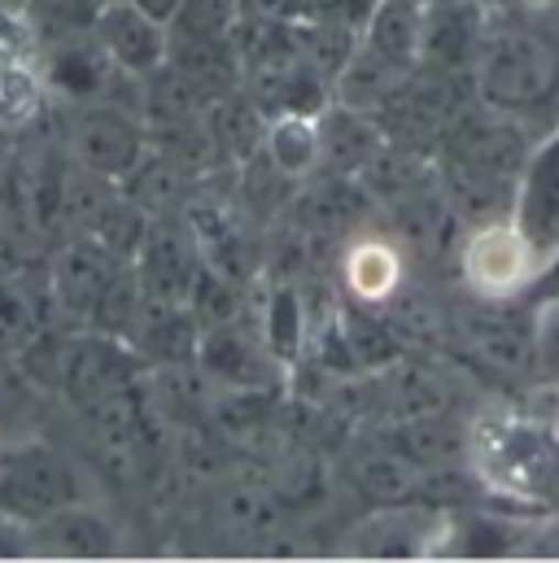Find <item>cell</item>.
Here are the masks:
<instances>
[{"label":"cell","instance_id":"21","mask_svg":"<svg viewBox=\"0 0 559 563\" xmlns=\"http://www.w3.org/2000/svg\"><path fill=\"white\" fill-rule=\"evenodd\" d=\"M556 428H559V407H556Z\"/></svg>","mask_w":559,"mask_h":563},{"label":"cell","instance_id":"8","mask_svg":"<svg viewBox=\"0 0 559 563\" xmlns=\"http://www.w3.org/2000/svg\"><path fill=\"white\" fill-rule=\"evenodd\" d=\"M507 214L529 236V245L538 250L542 263L559 250V128L529 148V157L516 175Z\"/></svg>","mask_w":559,"mask_h":563},{"label":"cell","instance_id":"12","mask_svg":"<svg viewBox=\"0 0 559 563\" xmlns=\"http://www.w3.org/2000/svg\"><path fill=\"white\" fill-rule=\"evenodd\" d=\"M53 292H48V272L44 280H31L18 263L0 267V358H18L26 341L48 323Z\"/></svg>","mask_w":559,"mask_h":563},{"label":"cell","instance_id":"5","mask_svg":"<svg viewBox=\"0 0 559 563\" xmlns=\"http://www.w3.org/2000/svg\"><path fill=\"white\" fill-rule=\"evenodd\" d=\"M538 272H542V258L512 214L481 219L459 245V276L468 284V292L481 301L529 297Z\"/></svg>","mask_w":559,"mask_h":563},{"label":"cell","instance_id":"11","mask_svg":"<svg viewBox=\"0 0 559 563\" xmlns=\"http://www.w3.org/2000/svg\"><path fill=\"white\" fill-rule=\"evenodd\" d=\"M403 280H407V258H403V245L398 241H390L381 232H368V236H354L346 245L341 284H346V292L363 310H376V306L394 301Z\"/></svg>","mask_w":559,"mask_h":563},{"label":"cell","instance_id":"4","mask_svg":"<svg viewBox=\"0 0 559 563\" xmlns=\"http://www.w3.org/2000/svg\"><path fill=\"white\" fill-rule=\"evenodd\" d=\"M62 141L66 153L101 175L106 184H128L136 175V166L149 157V128L144 114L123 106V101H79L66 106L62 119Z\"/></svg>","mask_w":559,"mask_h":563},{"label":"cell","instance_id":"2","mask_svg":"<svg viewBox=\"0 0 559 563\" xmlns=\"http://www.w3.org/2000/svg\"><path fill=\"white\" fill-rule=\"evenodd\" d=\"M463 454L485 494H494L512 507H529V511L559 507L556 420H542V416H529L516 407L481 411L468 423Z\"/></svg>","mask_w":559,"mask_h":563},{"label":"cell","instance_id":"1","mask_svg":"<svg viewBox=\"0 0 559 563\" xmlns=\"http://www.w3.org/2000/svg\"><path fill=\"white\" fill-rule=\"evenodd\" d=\"M476 88L485 110L512 123L551 119L559 110V18L556 13H503L485 22L476 40Z\"/></svg>","mask_w":559,"mask_h":563},{"label":"cell","instance_id":"13","mask_svg":"<svg viewBox=\"0 0 559 563\" xmlns=\"http://www.w3.org/2000/svg\"><path fill=\"white\" fill-rule=\"evenodd\" d=\"M363 53L381 57L394 70H412L424 48V13L419 0H372L363 26Z\"/></svg>","mask_w":559,"mask_h":563},{"label":"cell","instance_id":"15","mask_svg":"<svg viewBox=\"0 0 559 563\" xmlns=\"http://www.w3.org/2000/svg\"><path fill=\"white\" fill-rule=\"evenodd\" d=\"M306 336V314H302V297L293 288H276L267 301V350L272 358H293L297 345Z\"/></svg>","mask_w":559,"mask_h":563},{"label":"cell","instance_id":"17","mask_svg":"<svg viewBox=\"0 0 559 563\" xmlns=\"http://www.w3.org/2000/svg\"><path fill=\"white\" fill-rule=\"evenodd\" d=\"M534 363L547 380H559V301L538 306V323H534Z\"/></svg>","mask_w":559,"mask_h":563},{"label":"cell","instance_id":"19","mask_svg":"<svg viewBox=\"0 0 559 563\" xmlns=\"http://www.w3.org/2000/svg\"><path fill=\"white\" fill-rule=\"evenodd\" d=\"M529 301H559V250L542 263V272H538V280L529 288Z\"/></svg>","mask_w":559,"mask_h":563},{"label":"cell","instance_id":"6","mask_svg":"<svg viewBox=\"0 0 559 563\" xmlns=\"http://www.w3.org/2000/svg\"><path fill=\"white\" fill-rule=\"evenodd\" d=\"M144 372H149V363L140 358V350L128 336L101 332V328H70L66 345H62L53 394H62L66 407L84 411L110 394H123V389L140 385Z\"/></svg>","mask_w":559,"mask_h":563},{"label":"cell","instance_id":"20","mask_svg":"<svg viewBox=\"0 0 559 563\" xmlns=\"http://www.w3.org/2000/svg\"><path fill=\"white\" fill-rule=\"evenodd\" d=\"M136 4H144V9L153 13V18H162V22H171V18L179 13V4H184V0H136Z\"/></svg>","mask_w":559,"mask_h":563},{"label":"cell","instance_id":"9","mask_svg":"<svg viewBox=\"0 0 559 563\" xmlns=\"http://www.w3.org/2000/svg\"><path fill=\"white\" fill-rule=\"evenodd\" d=\"M119 547H123V538H119L114 520L106 511H97L88 498L26 525V533H22V551L48 555V560H110V555H119Z\"/></svg>","mask_w":559,"mask_h":563},{"label":"cell","instance_id":"18","mask_svg":"<svg viewBox=\"0 0 559 563\" xmlns=\"http://www.w3.org/2000/svg\"><path fill=\"white\" fill-rule=\"evenodd\" d=\"M35 394H40V389L22 376V367H18L13 358H0V423L26 416L31 402H35Z\"/></svg>","mask_w":559,"mask_h":563},{"label":"cell","instance_id":"14","mask_svg":"<svg viewBox=\"0 0 559 563\" xmlns=\"http://www.w3.org/2000/svg\"><path fill=\"white\" fill-rule=\"evenodd\" d=\"M263 153L284 179H306L324 157V128L310 110H280L263 128Z\"/></svg>","mask_w":559,"mask_h":563},{"label":"cell","instance_id":"7","mask_svg":"<svg viewBox=\"0 0 559 563\" xmlns=\"http://www.w3.org/2000/svg\"><path fill=\"white\" fill-rule=\"evenodd\" d=\"M88 26H92V35L101 40V48L110 53V62L123 75L144 79V75H153V70L166 66L171 22L153 18L136 0H101Z\"/></svg>","mask_w":559,"mask_h":563},{"label":"cell","instance_id":"16","mask_svg":"<svg viewBox=\"0 0 559 563\" xmlns=\"http://www.w3.org/2000/svg\"><path fill=\"white\" fill-rule=\"evenodd\" d=\"M354 551H363V555H385V560L416 555V551H424V529H412L407 516L390 511L385 520H372V525L354 538Z\"/></svg>","mask_w":559,"mask_h":563},{"label":"cell","instance_id":"3","mask_svg":"<svg viewBox=\"0 0 559 563\" xmlns=\"http://www.w3.org/2000/svg\"><path fill=\"white\" fill-rule=\"evenodd\" d=\"M88 498L79 463L40 437H18L0 450V516L9 525H35L70 503Z\"/></svg>","mask_w":559,"mask_h":563},{"label":"cell","instance_id":"10","mask_svg":"<svg viewBox=\"0 0 559 563\" xmlns=\"http://www.w3.org/2000/svg\"><path fill=\"white\" fill-rule=\"evenodd\" d=\"M132 263H136L144 297H162V301H188L193 284L206 267V258L197 250V236L188 228H175L162 214L149 223V236H144V245H140Z\"/></svg>","mask_w":559,"mask_h":563}]
</instances>
